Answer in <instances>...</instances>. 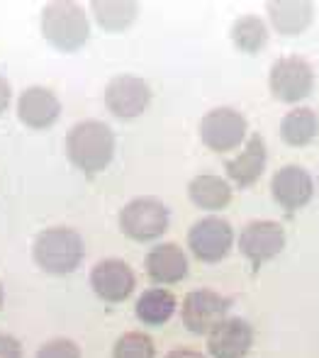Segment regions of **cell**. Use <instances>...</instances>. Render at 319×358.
<instances>
[{"mask_svg": "<svg viewBox=\"0 0 319 358\" xmlns=\"http://www.w3.org/2000/svg\"><path fill=\"white\" fill-rule=\"evenodd\" d=\"M115 134L100 120L76 122L66 134V156L85 176H95L113 161Z\"/></svg>", "mask_w": 319, "mask_h": 358, "instance_id": "obj_1", "label": "cell"}, {"mask_svg": "<svg viewBox=\"0 0 319 358\" xmlns=\"http://www.w3.org/2000/svg\"><path fill=\"white\" fill-rule=\"evenodd\" d=\"M42 34L52 47L62 52H76L88 42V15L78 3L54 0L42 10Z\"/></svg>", "mask_w": 319, "mask_h": 358, "instance_id": "obj_2", "label": "cell"}, {"mask_svg": "<svg viewBox=\"0 0 319 358\" xmlns=\"http://www.w3.org/2000/svg\"><path fill=\"white\" fill-rule=\"evenodd\" d=\"M32 256L39 268L54 275H66L83 261V239L71 227H49L39 231L32 246Z\"/></svg>", "mask_w": 319, "mask_h": 358, "instance_id": "obj_3", "label": "cell"}, {"mask_svg": "<svg viewBox=\"0 0 319 358\" xmlns=\"http://www.w3.org/2000/svg\"><path fill=\"white\" fill-rule=\"evenodd\" d=\"M268 88L281 103H300L315 88V69L302 57H283L271 66Z\"/></svg>", "mask_w": 319, "mask_h": 358, "instance_id": "obj_4", "label": "cell"}, {"mask_svg": "<svg viewBox=\"0 0 319 358\" xmlns=\"http://www.w3.org/2000/svg\"><path fill=\"white\" fill-rule=\"evenodd\" d=\"M120 229L134 241H151L169 229V208L159 198L141 195L120 213Z\"/></svg>", "mask_w": 319, "mask_h": 358, "instance_id": "obj_5", "label": "cell"}, {"mask_svg": "<svg viewBox=\"0 0 319 358\" xmlns=\"http://www.w3.org/2000/svg\"><path fill=\"white\" fill-rule=\"evenodd\" d=\"M249 122L236 108H215L200 120V139L215 154H227L246 139Z\"/></svg>", "mask_w": 319, "mask_h": 358, "instance_id": "obj_6", "label": "cell"}, {"mask_svg": "<svg viewBox=\"0 0 319 358\" xmlns=\"http://www.w3.org/2000/svg\"><path fill=\"white\" fill-rule=\"evenodd\" d=\"M232 241H234L232 224L225 217L217 215L197 220L188 231V249L195 259L205 261V264H217L225 259L232 249Z\"/></svg>", "mask_w": 319, "mask_h": 358, "instance_id": "obj_7", "label": "cell"}, {"mask_svg": "<svg viewBox=\"0 0 319 358\" xmlns=\"http://www.w3.org/2000/svg\"><path fill=\"white\" fill-rule=\"evenodd\" d=\"M151 88L144 78L120 73L105 85V108L120 120H134L149 108Z\"/></svg>", "mask_w": 319, "mask_h": 358, "instance_id": "obj_8", "label": "cell"}, {"mask_svg": "<svg viewBox=\"0 0 319 358\" xmlns=\"http://www.w3.org/2000/svg\"><path fill=\"white\" fill-rule=\"evenodd\" d=\"M227 310H229V300L225 295L210 287H200L183 297L180 317L192 334H210L227 317Z\"/></svg>", "mask_w": 319, "mask_h": 358, "instance_id": "obj_9", "label": "cell"}, {"mask_svg": "<svg viewBox=\"0 0 319 358\" xmlns=\"http://www.w3.org/2000/svg\"><path fill=\"white\" fill-rule=\"evenodd\" d=\"M283 249H285V229H283L281 222L251 220L249 224H244L239 234L241 256L249 259L254 266L276 259Z\"/></svg>", "mask_w": 319, "mask_h": 358, "instance_id": "obj_10", "label": "cell"}, {"mask_svg": "<svg viewBox=\"0 0 319 358\" xmlns=\"http://www.w3.org/2000/svg\"><path fill=\"white\" fill-rule=\"evenodd\" d=\"M136 285L134 271L122 259H103L90 271V287L105 302H122Z\"/></svg>", "mask_w": 319, "mask_h": 358, "instance_id": "obj_11", "label": "cell"}, {"mask_svg": "<svg viewBox=\"0 0 319 358\" xmlns=\"http://www.w3.org/2000/svg\"><path fill=\"white\" fill-rule=\"evenodd\" d=\"M254 344V329L241 317H225L207 334V351L212 358H244Z\"/></svg>", "mask_w": 319, "mask_h": 358, "instance_id": "obj_12", "label": "cell"}, {"mask_svg": "<svg viewBox=\"0 0 319 358\" xmlns=\"http://www.w3.org/2000/svg\"><path fill=\"white\" fill-rule=\"evenodd\" d=\"M271 193L283 210L295 213V210L305 208L312 200L315 183H312L310 173H307L302 166L290 164V166H283V169H278L276 173H273Z\"/></svg>", "mask_w": 319, "mask_h": 358, "instance_id": "obj_13", "label": "cell"}, {"mask_svg": "<svg viewBox=\"0 0 319 358\" xmlns=\"http://www.w3.org/2000/svg\"><path fill=\"white\" fill-rule=\"evenodd\" d=\"M62 115L59 98L44 85H29L17 98V117L22 124L32 129H47Z\"/></svg>", "mask_w": 319, "mask_h": 358, "instance_id": "obj_14", "label": "cell"}, {"mask_svg": "<svg viewBox=\"0 0 319 358\" xmlns=\"http://www.w3.org/2000/svg\"><path fill=\"white\" fill-rule=\"evenodd\" d=\"M144 268L154 283L161 285H173L188 275V256L178 244L169 241V244H159L146 254Z\"/></svg>", "mask_w": 319, "mask_h": 358, "instance_id": "obj_15", "label": "cell"}, {"mask_svg": "<svg viewBox=\"0 0 319 358\" xmlns=\"http://www.w3.org/2000/svg\"><path fill=\"white\" fill-rule=\"evenodd\" d=\"M266 159H268V149H266V142L258 132H254L246 142L244 151L229 159L225 164V171L236 185L241 188H249L254 185L258 178H261L263 169H266Z\"/></svg>", "mask_w": 319, "mask_h": 358, "instance_id": "obj_16", "label": "cell"}, {"mask_svg": "<svg viewBox=\"0 0 319 358\" xmlns=\"http://www.w3.org/2000/svg\"><path fill=\"white\" fill-rule=\"evenodd\" d=\"M268 17L281 34L297 37L315 20V5L310 0H276L268 3Z\"/></svg>", "mask_w": 319, "mask_h": 358, "instance_id": "obj_17", "label": "cell"}, {"mask_svg": "<svg viewBox=\"0 0 319 358\" xmlns=\"http://www.w3.org/2000/svg\"><path fill=\"white\" fill-rule=\"evenodd\" d=\"M188 198L200 210H222L232 203V185L217 173H200L188 183Z\"/></svg>", "mask_w": 319, "mask_h": 358, "instance_id": "obj_18", "label": "cell"}, {"mask_svg": "<svg viewBox=\"0 0 319 358\" xmlns=\"http://www.w3.org/2000/svg\"><path fill=\"white\" fill-rule=\"evenodd\" d=\"M319 132V117L312 108H292L281 120V139L290 146H307Z\"/></svg>", "mask_w": 319, "mask_h": 358, "instance_id": "obj_19", "label": "cell"}, {"mask_svg": "<svg viewBox=\"0 0 319 358\" xmlns=\"http://www.w3.org/2000/svg\"><path fill=\"white\" fill-rule=\"evenodd\" d=\"M134 312L144 324H164L176 312V295L171 290H164V287H149L136 300Z\"/></svg>", "mask_w": 319, "mask_h": 358, "instance_id": "obj_20", "label": "cell"}, {"mask_svg": "<svg viewBox=\"0 0 319 358\" xmlns=\"http://www.w3.org/2000/svg\"><path fill=\"white\" fill-rule=\"evenodd\" d=\"M268 37L271 34H268L266 22L254 13L239 15L232 24V42L244 54H258L268 44Z\"/></svg>", "mask_w": 319, "mask_h": 358, "instance_id": "obj_21", "label": "cell"}, {"mask_svg": "<svg viewBox=\"0 0 319 358\" xmlns=\"http://www.w3.org/2000/svg\"><path fill=\"white\" fill-rule=\"evenodd\" d=\"M90 10L100 27H105L108 32H122L139 15V5L134 0H95L90 3Z\"/></svg>", "mask_w": 319, "mask_h": 358, "instance_id": "obj_22", "label": "cell"}, {"mask_svg": "<svg viewBox=\"0 0 319 358\" xmlns=\"http://www.w3.org/2000/svg\"><path fill=\"white\" fill-rule=\"evenodd\" d=\"M156 346L144 331H127L118 339L113 349V358H154Z\"/></svg>", "mask_w": 319, "mask_h": 358, "instance_id": "obj_23", "label": "cell"}, {"mask_svg": "<svg viewBox=\"0 0 319 358\" xmlns=\"http://www.w3.org/2000/svg\"><path fill=\"white\" fill-rule=\"evenodd\" d=\"M37 358H80V349L76 341L59 336V339H49L37 351Z\"/></svg>", "mask_w": 319, "mask_h": 358, "instance_id": "obj_24", "label": "cell"}, {"mask_svg": "<svg viewBox=\"0 0 319 358\" xmlns=\"http://www.w3.org/2000/svg\"><path fill=\"white\" fill-rule=\"evenodd\" d=\"M0 358H22L17 339H13L10 334H0Z\"/></svg>", "mask_w": 319, "mask_h": 358, "instance_id": "obj_25", "label": "cell"}, {"mask_svg": "<svg viewBox=\"0 0 319 358\" xmlns=\"http://www.w3.org/2000/svg\"><path fill=\"white\" fill-rule=\"evenodd\" d=\"M10 98H13V88H10V83L8 80L0 76V115L8 110V105H10Z\"/></svg>", "mask_w": 319, "mask_h": 358, "instance_id": "obj_26", "label": "cell"}, {"mask_svg": "<svg viewBox=\"0 0 319 358\" xmlns=\"http://www.w3.org/2000/svg\"><path fill=\"white\" fill-rule=\"evenodd\" d=\"M164 358H207V356L200 354V351H195V349H173V351H169Z\"/></svg>", "mask_w": 319, "mask_h": 358, "instance_id": "obj_27", "label": "cell"}, {"mask_svg": "<svg viewBox=\"0 0 319 358\" xmlns=\"http://www.w3.org/2000/svg\"><path fill=\"white\" fill-rule=\"evenodd\" d=\"M0 307H3V283H0Z\"/></svg>", "mask_w": 319, "mask_h": 358, "instance_id": "obj_28", "label": "cell"}]
</instances>
